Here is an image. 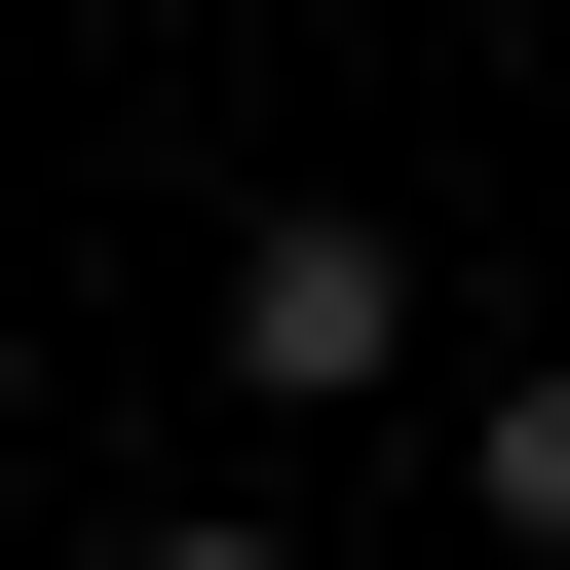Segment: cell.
<instances>
[{
    "label": "cell",
    "mask_w": 570,
    "mask_h": 570,
    "mask_svg": "<svg viewBox=\"0 0 570 570\" xmlns=\"http://www.w3.org/2000/svg\"><path fill=\"white\" fill-rule=\"evenodd\" d=\"M190 343H228V419H381V381H419V228H381V190H266Z\"/></svg>",
    "instance_id": "1"
},
{
    "label": "cell",
    "mask_w": 570,
    "mask_h": 570,
    "mask_svg": "<svg viewBox=\"0 0 570 570\" xmlns=\"http://www.w3.org/2000/svg\"><path fill=\"white\" fill-rule=\"evenodd\" d=\"M115 570H305V532H266V494H190V532H115Z\"/></svg>",
    "instance_id": "3"
},
{
    "label": "cell",
    "mask_w": 570,
    "mask_h": 570,
    "mask_svg": "<svg viewBox=\"0 0 570 570\" xmlns=\"http://www.w3.org/2000/svg\"><path fill=\"white\" fill-rule=\"evenodd\" d=\"M456 494H494V532H532V570H570V343H532V381H494V419H456Z\"/></svg>",
    "instance_id": "2"
}]
</instances>
